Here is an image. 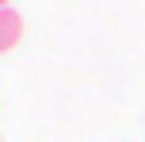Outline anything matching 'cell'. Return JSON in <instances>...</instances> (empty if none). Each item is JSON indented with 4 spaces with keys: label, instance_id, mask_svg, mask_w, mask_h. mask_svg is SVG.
<instances>
[{
    "label": "cell",
    "instance_id": "cell-1",
    "mask_svg": "<svg viewBox=\"0 0 145 142\" xmlns=\"http://www.w3.org/2000/svg\"><path fill=\"white\" fill-rule=\"evenodd\" d=\"M23 35V19L12 12V8H0V54H8Z\"/></svg>",
    "mask_w": 145,
    "mask_h": 142
},
{
    "label": "cell",
    "instance_id": "cell-2",
    "mask_svg": "<svg viewBox=\"0 0 145 142\" xmlns=\"http://www.w3.org/2000/svg\"><path fill=\"white\" fill-rule=\"evenodd\" d=\"M0 8H8V0H0Z\"/></svg>",
    "mask_w": 145,
    "mask_h": 142
}]
</instances>
